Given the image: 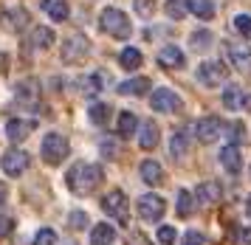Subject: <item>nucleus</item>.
<instances>
[{
    "label": "nucleus",
    "mask_w": 251,
    "mask_h": 245,
    "mask_svg": "<svg viewBox=\"0 0 251 245\" xmlns=\"http://www.w3.org/2000/svg\"><path fill=\"white\" fill-rule=\"evenodd\" d=\"M212 40H215V37L206 31V28H201V31H195L192 37H189V45H192L195 51H206V48L212 45Z\"/></svg>",
    "instance_id": "nucleus-30"
},
{
    "label": "nucleus",
    "mask_w": 251,
    "mask_h": 245,
    "mask_svg": "<svg viewBox=\"0 0 251 245\" xmlns=\"http://www.w3.org/2000/svg\"><path fill=\"white\" fill-rule=\"evenodd\" d=\"M234 28H237V34H243L246 40H251V17L249 14H237V17H234Z\"/></svg>",
    "instance_id": "nucleus-35"
},
{
    "label": "nucleus",
    "mask_w": 251,
    "mask_h": 245,
    "mask_svg": "<svg viewBox=\"0 0 251 245\" xmlns=\"http://www.w3.org/2000/svg\"><path fill=\"white\" fill-rule=\"evenodd\" d=\"M17 101H23L28 107H34L37 101H40V85H37L34 79H25L17 85Z\"/></svg>",
    "instance_id": "nucleus-17"
},
{
    "label": "nucleus",
    "mask_w": 251,
    "mask_h": 245,
    "mask_svg": "<svg viewBox=\"0 0 251 245\" xmlns=\"http://www.w3.org/2000/svg\"><path fill=\"white\" fill-rule=\"evenodd\" d=\"M102 212L107 214V217H113V220H119L122 225H127V217H130V206H127V197L125 192H107L102 197Z\"/></svg>",
    "instance_id": "nucleus-4"
},
{
    "label": "nucleus",
    "mask_w": 251,
    "mask_h": 245,
    "mask_svg": "<svg viewBox=\"0 0 251 245\" xmlns=\"http://www.w3.org/2000/svg\"><path fill=\"white\" fill-rule=\"evenodd\" d=\"M91 122L93 124H107V119H110V104H104V101H96V104H91Z\"/></svg>",
    "instance_id": "nucleus-28"
},
{
    "label": "nucleus",
    "mask_w": 251,
    "mask_h": 245,
    "mask_svg": "<svg viewBox=\"0 0 251 245\" xmlns=\"http://www.w3.org/2000/svg\"><path fill=\"white\" fill-rule=\"evenodd\" d=\"M28 164H31V158H28V152H23V149H9V152L3 155V161H0V167H3V172H6L9 178H20L25 169H28Z\"/></svg>",
    "instance_id": "nucleus-8"
},
{
    "label": "nucleus",
    "mask_w": 251,
    "mask_h": 245,
    "mask_svg": "<svg viewBox=\"0 0 251 245\" xmlns=\"http://www.w3.org/2000/svg\"><path fill=\"white\" fill-rule=\"evenodd\" d=\"M158 243L161 245H175L178 243V231H175L172 225H161L158 228Z\"/></svg>",
    "instance_id": "nucleus-33"
},
{
    "label": "nucleus",
    "mask_w": 251,
    "mask_h": 245,
    "mask_svg": "<svg viewBox=\"0 0 251 245\" xmlns=\"http://www.w3.org/2000/svg\"><path fill=\"white\" fill-rule=\"evenodd\" d=\"M186 149H189V138H186V133H183V130L172 133V138H170V155L175 158V161H181V158L186 155Z\"/></svg>",
    "instance_id": "nucleus-23"
},
{
    "label": "nucleus",
    "mask_w": 251,
    "mask_h": 245,
    "mask_svg": "<svg viewBox=\"0 0 251 245\" xmlns=\"http://www.w3.org/2000/svg\"><path fill=\"white\" fill-rule=\"evenodd\" d=\"M220 195H223V189H220V183H215V180H203L195 189V197H198V203H203V206H215L220 200Z\"/></svg>",
    "instance_id": "nucleus-13"
},
{
    "label": "nucleus",
    "mask_w": 251,
    "mask_h": 245,
    "mask_svg": "<svg viewBox=\"0 0 251 245\" xmlns=\"http://www.w3.org/2000/svg\"><path fill=\"white\" fill-rule=\"evenodd\" d=\"M223 107L226 110H240V107H246V93L237 88V85H228L223 90Z\"/></svg>",
    "instance_id": "nucleus-22"
},
{
    "label": "nucleus",
    "mask_w": 251,
    "mask_h": 245,
    "mask_svg": "<svg viewBox=\"0 0 251 245\" xmlns=\"http://www.w3.org/2000/svg\"><path fill=\"white\" fill-rule=\"evenodd\" d=\"M34 245H57V231L54 228H40L34 237Z\"/></svg>",
    "instance_id": "nucleus-34"
},
{
    "label": "nucleus",
    "mask_w": 251,
    "mask_h": 245,
    "mask_svg": "<svg viewBox=\"0 0 251 245\" xmlns=\"http://www.w3.org/2000/svg\"><path fill=\"white\" fill-rule=\"evenodd\" d=\"M228 76V68L223 65V62H217V59H212V62H203V65L198 68V79L203 82L206 88H215V85H223Z\"/></svg>",
    "instance_id": "nucleus-9"
},
{
    "label": "nucleus",
    "mask_w": 251,
    "mask_h": 245,
    "mask_svg": "<svg viewBox=\"0 0 251 245\" xmlns=\"http://www.w3.org/2000/svg\"><path fill=\"white\" fill-rule=\"evenodd\" d=\"M116 243V231L113 225L107 223H99L91 228V245H113Z\"/></svg>",
    "instance_id": "nucleus-21"
},
{
    "label": "nucleus",
    "mask_w": 251,
    "mask_h": 245,
    "mask_svg": "<svg viewBox=\"0 0 251 245\" xmlns=\"http://www.w3.org/2000/svg\"><path fill=\"white\" fill-rule=\"evenodd\" d=\"M195 209V197H192V192H186L181 189L178 192V217H189Z\"/></svg>",
    "instance_id": "nucleus-29"
},
{
    "label": "nucleus",
    "mask_w": 251,
    "mask_h": 245,
    "mask_svg": "<svg viewBox=\"0 0 251 245\" xmlns=\"http://www.w3.org/2000/svg\"><path fill=\"white\" fill-rule=\"evenodd\" d=\"M136 11L141 17H150L155 11V0H136Z\"/></svg>",
    "instance_id": "nucleus-37"
},
{
    "label": "nucleus",
    "mask_w": 251,
    "mask_h": 245,
    "mask_svg": "<svg viewBox=\"0 0 251 245\" xmlns=\"http://www.w3.org/2000/svg\"><path fill=\"white\" fill-rule=\"evenodd\" d=\"M40 6H43V11H46L51 20H57V23L68 20V14H71V9H68V3H65V0H43Z\"/></svg>",
    "instance_id": "nucleus-20"
},
{
    "label": "nucleus",
    "mask_w": 251,
    "mask_h": 245,
    "mask_svg": "<svg viewBox=\"0 0 251 245\" xmlns=\"http://www.w3.org/2000/svg\"><path fill=\"white\" fill-rule=\"evenodd\" d=\"M34 130V122L31 119H12V122L6 124V135H9V141H23L28 138Z\"/></svg>",
    "instance_id": "nucleus-14"
},
{
    "label": "nucleus",
    "mask_w": 251,
    "mask_h": 245,
    "mask_svg": "<svg viewBox=\"0 0 251 245\" xmlns=\"http://www.w3.org/2000/svg\"><path fill=\"white\" fill-rule=\"evenodd\" d=\"M104 180V172L99 164H74L65 175V183L74 195H91V192L99 189V183Z\"/></svg>",
    "instance_id": "nucleus-1"
},
{
    "label": "nucleus",
    "mask_w": 251,
    "mask_h": 245,
    "mask_svg": "<svg viewBox=\"0 0 251 245\" xmlns=\"http://www.w3.org/2000/svg\"><path fill=\"white\" fill-rule=\"evenodd\" d=\"M150 90V79L147 76H136V79H127L119 85V93L122 96H144Z\"/></svg>",
    "instance_id": "nucleus-18"
},
{
    "label": "nucleus",
    "mask_w": 251,
    "mask_h": 245,
    "mask_svg": "<svg viewBox=\"0 0 251 245\" xmlns=\"http://www.w3.org/2000/svg\"><path fill=\"white\" fill-rule=\"evenodd\" d=\"M116 152H119V147H116V141H102V155L104 158H116Z\"/></svg>",
    "instance_id": "nucleus-42"
},
{
    "label": "nucleus",
    "mask_w": 251,
    "mask_h": 245,
    "mask_svg": "<svg viewBox=\"0 0 251 245\" xmlns=\"http://www.w3.org/2000/svg\"><path fill=\"white\" fill-rule=\"evenodd\" d=\"M138 172H141V180H144L147 186H158L161 180H164V169H161V164H158V161H152V158L141 161Z\"/></svg>",
    "instance_id": "nucleus-15"
},
{
    "label": "nucleus",
    "mask_w": 251,
    "mask_h": 245,
    "mask_svg": "<svg viewBox=\"0 0 251 245\" xmlns=\"http://www.w3.org/2000/svg\"><path fill=\"white\" fill-rule=\"evenodd\" d=\"M220 133H223V122H220L217 116H203L201 122L195 124V135H198L201 144H212V141H217Z\"/></svg>",
    "instance_id": "nucleus-10"
},
{
    "label": "nucleus",
    "mask_w": 251,
    "mask_h": 245,
    "mask_svg": "<svg viewBox=\"0 0 251 245\" xmlns=\"http://www.w3.org/2000/svg\"><path fill=\"white\" fill-rule=\"evenodd\" d=\"M99 90H102V76H96V74H93V76L82 79V93H85V96H96Z\"/></svg>",
    "instance_id": "nucleus-32"
},
{
    "label": "nucleus",
    "mask_w": 251,
    "mask_h": 245,
    "mask_svg": "<svg viewBox=\"0 0 251 245\" xmlns=\"http://www.w3.org/2000/svg\"><path fill=\"white\" fill-rule=\"evenodd\" d=\"M231 240H234V245H251V228H237Z\"/></svg>",
    "instance_id": "nucleus-38"
},
{
    "label": "nucleus",
    "mask_w": 251,
    "mask_h": 245,
    "mask_svg": "<svg viewBox=\"0 0 251 245\" xmlns=\"http://www.w3.org/2000/svg\"><path fill=\"white\" fill-rule=\"evenodd\" d=\"M246 214H249V217H251V195H249V197H246Z\"/></svg>",
    "instance_id": "nucleus-43"
},
{
    "label": "nucleus",
    "mask_w": 251,
    "mask_h": 245,
    "mask_svg": "<svg viewBox=\"0 0 251 245\" xmlns=\"http://www.w3.org/2000/svg\"><path fill=\"white\" fill-rule=\"evenodd\" d=\"M12 231H14V220L6 217V214H0V237H9Z\"/></svg>",
    "instance_id": "nucleus-41"
},
{
    "label": "nucleus",
    "mask_w": 251,
    "mask_h": 245,
    "mask_svg": "<svg viewBox=\"0 0 251 245\" xmlns=\"http://www.w3.org/2000/svg\"><path fill=\"white\" fill-rule=\"evenodd\" d=\"M88 51H91V43H88L85 34H71L68 40L62 43V59H65L68 65L82 62V59L88 56Z\"/></svg>",
    "instance_id": "nucleus-5"
},
{
    "label": "nucleus",
    "mask_w": 251,
    "mask_h": 245,
    "mask_svg": "<svg viewBox=\"0 0 251 245\" xmlns=\"http://www.w3.org/2000/svg\"><path fill=\"white\" fill-rule=\"evenodd\" d=\"M158 138H161V133H158V124L155 122L141 124V130H138V147L141 149H155L158 147Z\"/></svg>",
    "instance_id": "nucleus-16"
},
{
    "label": "nucleus",
    "mask_w": 251,
    "mask_h": 245,
    "mask_svg": "<svg viewBox=\"0 0 251 245\" xmlns=\"http://www.w3.org/2000/svg\"><path fill=\"white\" fill-rule=\"evenodd\" d=\"M228 138H231V141H243V138H246V127H243V124L240 122H234V124H228Z\"/></svg>",
    "instance_id": "nucleus-36"
},
{
    "label": "nucleus",
    "mask_w": 251,
    "mask_h": 245,
    "mask_svg": "<svg viewBox=\"0 0 251 245\" xmlns=\"http://www.w3.org/2000/svg\"><path fill=\"white\" fill-rule=\"evenodd\" d=\"M40 152H43V161H46V164L57 167V164H62V161L68 158V152H71L68 138H65V135H59V133H48L46 138H43Z\"/></svg>",
    "instance_id": "nucleus-3"
},
{
    "label": "nucleus",
    "mask_w": 251,
    "mask_h": 245,
    "mask_svg": "<svg viewBox=\"0 0 251 245\" xmlns=\"http://www.w3.org/2000/svg\"><path fill=\"white\" fill-rule=\"evenodd\" d=\"M186 11H189L186 0H170V3H167V14H170L172 20H183Z\"/></svg>",
    "instance_id": "nucleus-31"
},
{
    "label": "nucleus",
    "mask_w": 251,
    "mask_h": 245,
    "mask_svg": "<svg viewBox=\"0 0 251 245\" xmlns=\"http://www.w3.org/2000/svg\"><path fill=\"white\" fill-rule=\"evenodd\" d=\"M119 62H122V68H125V71H138V68H141V62H144V56H141V51H138V48H125V51L119 54Z\"/></svg>",
    "instance_id": "nucleus-25"
},
{
    "label": "nucleus",
    "mask_w": 251,
    "mask_h": 245,
    "mask_svg": "<svg viewBox=\"0 0 251 245\" xmlns=\"http://www.w3.org/2000/svg\"><path fill=\"white\" fill-rule=\"evenodd\" d=\"M220 164H223V169L226 172H231V175H240V169H243V155H240L237 144H228L220 149Z\"/></svg>",
    "instance_id": "nucleus-12"
},
{
    "label": "nucleus",
    "mask_w": 251,
    "mask_h": 245,
    "mask_svg": "<svg viewBox=\"0 0 251 245\" xmlns=\"http://www.w3.org/2000/svg\"><path fill=\"white\" fill-rule=\"evenodd\" d=\"M88 225V214L85 212H71V228H85Z\"/></svg>",
    "instance_id": "nucleus-40"
},
{
    "label": "nucleus",
    "mask_w": 251,
    "mask_h": 245,
    "mask_svg": "<svg viewBox=\"0 0 251 245\" xmlns=\"http://www.w3.org/2000/svg\"><path fill=\"white\" fill-rule=\"evenodd\" d=\"M136 130H138V119L130 110H125L119 116V135H122V138H130Z\"/></svg>",
    "instance_id": "nucleus-26"
},
{
    "label": "nucleus",
    "mask_w": 251,
    "mask_h": 245,
    "mask_svg": "<svg viewBox=\"0 0 251 245\" xmlns=\"http://www.w3.org/2000/svg\"><path fill=\"white\" fill-rule=\"evenodd\" d=\"M51 43H54V31L46 28V25H37L34 34H31V45L34 48H48Z\"/></svg>",
    "instance_id": "nucleus-27"
},
{
    "label": "nucleus",
    "mask_w": 251,
    "mask_h": 245,
    "mask_svg": "<svg viewBox=\"0 0 251 245\" xmlns=\"http://www.w3.org/2000/svg\"><path fill=\"white\" fill-rule=\"evenodd\" d=\"M158 62L164 68H183V51L178 48V45H167V48H161V54H158Z\"/></svg>",
    "instance_id": "nucleus-19"
},
{
    "label": "nucleus",
    "mask_w": 251,
    "mask_h": 245,
    "mask_svg": "<svg viewBox=\"0 0 251 245\" xmlns=\"http://www.w3.org/2000/svg\"><path fill=\"white\" fill-rule=\"evenodd\" d=\"M246 110H251V99H246Z\"/></svg>",
    "instance_id": "nucleus-45"
},
{
    "label": "nucleus",
    "mask_w": 251,
    "mask_h": 245,
    "mask_svg": "<svg viewBox=\"0 0 251 245\" xmlns=\"http://www.w3.org/2000/svg\"><path fill=\"white\" fill-rule=\"evenodd\" d=\"M6 200V186H0V203Z\"/></svg>",
    "instance_id": "nucleus-44"
},
{
    "label": "nucleus",
    "mask_w": 251,
    "mask_h": 245,
    "mask_svg": "<svg viewBox=\"0 0 251 245\" xmlns=\"http://www.w3.org/2000/svg\"><path fill=\"white\" fill-rule=\"evenodd\" d=\"M226 54H228V62L237 68V71H243V74H251V48H249V45H234V43H228V45H226Z\"/></svg>",
    "instance_id": "nucleus-11"
},
{
    "label": "nucleus",
    "mask_w": 251,
    "mask_h": 245,
    "mask_svg": "<svg viewBox=\"0 0 251 245\" xmlns=\"http://www.w3.org/2000/svg\"><path fill=\"white\" fill-rule=\"evenodd\" d=\"M203 243H206V237L201 231H186L183 234V245H203Z\"/></svg>",
    "instance_id": "nucleus-39"
},
{
    "label": "nucleus",
    "mask_w": 251,
    "mask_h": 245,
    "mask_svg": "<svg viewBox=\"0 0 251 245\" xmlns=\"http://www.w3.org/2000/svg\"><path fill=\"white\" fill-rule=\"evenodd\" d=\"M186 6L192 11L195 17H201V20H212L215 17V3L212 0H186Z\"/></svg>",
    "instance_id": "nucleus-24"
},
{
    "label": "nucleus",
    "mask_w": 251,
    "mask_h": 245,
    "mask_svg": "<svg viewBox=\"0 0 251 245\" xmlns=\"http://www.w3.org/2000/svg\"><path fill=\"white\" fill-rule=\"evenodd\" d=\"M150 104H152V110L155 113H178L183 107L181 96H178L175 90H170V88H158L155 93H152Z\"/></svg>",
    "instance_id": "nucleus-7"
},
{
    "label": "nucleus",
    "mask_w": 251,
    "mask_h": 245,
    "mask_svg": "<svg viewBox=\"0 0 251 245\" xmlns=\"http://www.w3.org/2000/svg\"><path fill=\"white\" fill-rule=\"evenodd\" d=\"M99 25H102L104 34H110L116 40H127V37L133 34V25L127 20V14L119 11V9H104L102 14H99Z\"/></svg>",
    "instance_id": "nucleus-2"
},
{
    "label": "nucleus",
    "mask_w": 251,
    "mask_h": 245,
    "mask_svg": "<svg viewBox=\"0 0 251 245\" xmlns=\"http://www.w3.org/2000/svg\"><path fill=\"white\" fill-rule=\"evenodd\" d=\"M136 209H138V217H141V220L155 223V220H161V217H164V212H167V203H164V197H161V195H144V197H138Z\"/></svg>",
    "instance_id": "nucleus-6"
}]
</instances>
